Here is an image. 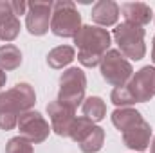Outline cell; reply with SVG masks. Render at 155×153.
I'll use <instances>...</instances> for the list:
<instances>
[{"label":"cell","instance_id":"277c9868","mask_svg":"<svg viewBox=\"0 0 155 153\" xmlns=\"http://www.w3.org/2000/svg\"><path fill=\"white\" fill-rule=\"evenodd\" d=\"M114 40L119 45V52L124 58L130 60H143L146 54V43H144V29L134 24H119L114 29Z\"/></svg>","mask_w":155,"mask_h":153},{"label":"cell","instance_id":"3957f363","mask_svg":"<svg viewBox=\"0 0 155 153\" xmlns=\"http://www.w3.org/2000/svg\"><path fill=\"white\" fill-rule=\"evenodd\" d=\"M85 90H87V76L81 69L71 67L67 69L61 77H60V94H58V101L74 110L85 101Z\"/></svg>","mask_w":155,"mask_h":153},{"label":"cell","instance_id":"30bf717a","mask_svg":"<svg viewBox=\"0 0 155 153\" xmlns=\"http://www.w3.org/2000/svg\"><path fill=\"white\" fill-rule=\"evenodd\" d=\"M52 16V2H29L25 13V25L33 36H43L51 27Z\"/></svg>","mask_w":155,"mask_h":153},{"label":"cell","instance_id":"8fae6325","mask_svg":"<svg viewBox=\"0 0 155 153\" xmlns=\"http://www.w3.org/2000/svg\"><path fill=\"white\" fill-rule=\"evenodd\" d=\"M47 114H49V119H51V130L56 135H60V137H69L71 135V130H72L74 121H76L74 110L63 106L56 99V101H51L47 105Z\"/></svg>","mask_w":155,"mask_h":153},{"label":"cell","instance_id":"d6986e66","mask_svg":"<svg viewBox=\"0 0 155 153\" xmlns=\"http://www.w3.org/2000/svg\"><path fill=\"white\" fill-rule=\"evenodd\" d=\"M18 33H20V20H18V16L11 18L5 24L0 25V40H4V41H13L18 36Z\"/></svg>","mask_w":155,"mask_h":153},{"label":"cell","instance_id":"7a4b0ae2","mask_svg":"<svg viewBox=\"0 0 155 153\" xmlns=\"http://www.w3.org/2000/svg\"><path fill=\"white\" fill-rule=\"evenodd\" d=\"M81 29V15L74 2L60 0L52 4L51 31L60 38H74Z\"/></svg>","mask_w":155,"mask_h":153},{"label":"cell","instance_id":"603a6c76","mask_svg":"<svg viewBox=\"0 0 155 153\" xmlns=\"http://www.w3.org/2000/svg\"><path fill=\"white\" fill-rule=\"evenodd\" d=\"M11 4H13V11H15L16 16L27 13V2H24V0H13Z\"/></svg>","mask_w":155,"mask_h":153},{"label":"cell","instance_id":"7402d4cb","mask_svg":"<svg viewBox=\"0 0 155 153\" xmlns=\"http://www.w3.org/2000/svg\"><path fill=\"white\" fill-rule=\"evenodd\" d=\"M15 11H13V4L7 2V0H0V25L5 24L7 20L15 18Z\"/></svg>","mask_w":155,"mask_h":153},{"label":"cell","instance_id":"484cf974","mask_svg":"<svg viewBox=\"0 0 155 153\" xmlns=\"http://www.w3.org/2000/svg\"><path fill=\"white\" fill-rule=\"evenodd\" d=\"M150 153H155V139H153V142H152V150H150Z\"/></svg>","mask_w":155,"mask_h":153},{"label":"cell","instance_id":"8992f818","mask_svg":"<svg viewBox=\"0 0 155 153\" xmlns=\"http://www.w3.org/2000/svg\"><path fill=\"white\" fill-rule=\"evenodd\" d=\"M69 137L79 144V150L83 153H97L103 148V142H105L103 128L96 126L87 117H76Z\"/></svg>","mask_w":155,"mask_h":153},{"label":"cell","instance_id":"5bb4252c","mask_svg":"<svg viewBox=\"0 0 155 153\" xmlns=\"http://www.w3.org/2000/svg\"><path fill=\"white\" fill-rule=\"evenodd\" d=\"M92 20L99 25H105V27H110L114 25L119 18V5L112 0H99L94 4L92 7Z\"/></svg>","mask_w":155,"mask_h":153},{"label":"cell","instance_id":"ac0fdd59","mask_svg":"<svg viewBox=\"0 0 155 153\" xmlns=\"http://www.w3.org/2000/svg\"><path fill=\"white\" fill-rule=\"evenodd\" d=\"M141 117H143L141 112H137L135 108H117L112 114V122L119 132H123L124 128H128L130 124H134Z\"/></svg>","mask_w":155,"mask_h":153},{"label":"cell","instance_id":"6da1fadb","mask_svg":"<svg viewBox=\"0 0 155 153\" xmlns=\"http://www.w3.org/2000/svg\"><path fill=\"white\" fill-rule=\"evenodd\" d=\"M74 43L79 49L78 60L83 67L94 69L101 63L103 56L108 52L110 47V34L107 29L97 25H81L79 33L74 36Z\"/></svg>","mask_w":155,"mask_h":153},{"label":"cell","instance_id":"ba28073f","mask_svg":"<svg viewBox=\"0 0 155 153\" xmlns=\"http://www.w3.org/2000/svg\"><path fill=\"white\" fill-rule=\"evenodd\" d=\"M16 126H18L20 137H24L31 144L43 142L49 137V132H51V126L43 119V115L40 114V112H33V110L24 112V114L20 115Z\"/></svg>","mask_w":155,"mask_h":153},{"label":"cell","instance_id":"d4e9b609","mask_svg":"<svg viewBox=\"0 0 155 153\" xmlns=\"http://www.w3.org/2000/svg\"><path fill=\"white\" fill-rule=\"evenodd\" d=\"M152 60H153V63H155V36H153V47H152Z\"/></svg>","mask_w":155,"mask_h":153},{"label":"cell","instance_id":"e0dca14e","mask_svg":"<svg viewBox=\"0 0 155 153\" xmlns=\"http://www.w3.org/2000/svg\"><path fill=\"white\" fill-rule=\"evenodd\" d=\"M105 114H107V105L101 97L97 96H90L83 101V115L92 121V122H97L101 119H105Z\"/></svg>","mask_w":155,"mask_h":153},{"label":"cell","instance_id":"cb8c5ba5","mask_svg":"<svg viewBox=\"0 0 155 153\" xmlns=\"http://www.w3.org/2000/svg\"><path fill=\"white\" fill-rule=\"evenodd\" d=\"M5 81H7V76H5V72H4V70L0 69V88H2L4 85H5Z\"/></svg>","mask_w":155,"mask_h":153},{"label":"cell","instance_id":"5b68a950","mask_svg":"<svg viewBox=\"0 0 155 153\" xmlns=\"http://www.w3.org/2000/svg\"><path fill=\"white\" fill-rule=\"evenodd\" d=\"M36 103L35 88L29 83H16L11 90L0 94V114L20 117L24 112H29Z\"/></svg>","mask_w":155,"mask_h":153},{"label":"cell","instance_id":"44dd1931","mask_svg":"<svg viewBox=\"0 0 155 153\" xmlns=\"http://www.w3.org/2000/svg\"><path fill=\"white\" fill-rule=\"evenodd\" d=\"M110 99H112V103H114L116 106H121V108H126V106H130V105H135V101H134L132 96L128 94L126 86H117V88H114L112 94H110Z\"/></svg>","mask_w":155,"mask_h":153},{"label":"cell","instance_id":"9c48e42d","mask_svg":"<svg viewBox=\"0 0 155 153\" xmlns=\"http://www.w3.org/2000/svg\"><path fill=\"white\" fill-rule=\"evenodd\" d=\"M128 94L135 103H146L155 97V67H143L135 72V76L130 77V81L124 85Z\"/></svg>","mask_w":155,"mask_h":153},{"label":"cell","instance_id":"2e32d148","mask_svg":"<svg viewBox=\"0 0 155 153\" xmlns=\"http://www.w3.org/2000/svg\"><path fill=\"white\" fill-rule=\"evenodd\" d=\"M22 65V52L16 45L5 43L0 47V69L2 70H15Z\"/></svg>","mask_w":155,"mask_h":153},{"label":"cell","instance_id":"9a60e30c","mask_svg":"<svg viewBox=\"0 0 155 153\" xmlns=\"http://www.w3.org/2000/svg\"><path fill=\"white\" fill-rule=\"evenodd\" d=\"M74 56H76L74 47H71V45H60V47L52 49L47 54V63L52 69H63V67H67L74 60Z\"/></svg>","mask_w":155,"mask_h":153},{"label":"cell","instance_id":"52a82bcc","mask_svg":"<svg viewBox=\"0 0 155 153\" xmlns=\"http://www.w3.org/2000/svg\"><path fill=\"white\" fill-rule=\"evenodd\" d=\"M99 69H101V76L107 83H110L112 86H124L130 77L134 74V69L130 65L128 60H124V56L119 52V50H108L101 63H99Z\"/></svg>","mask_w":155,"mask_h":153},{"label":"cell","instance_id":"ffe728a7","mask_svg":"<svg viewBox=\"0 0 155 153\" xmlns=\"http://www.w3.org/2000/svg\"><path fill=\"white\" fill-rule=\"evenodd\" d=\"M5 153H35V151H33V144L18 135V137L9 139V142L5 146Z\"/></svg>","mask_w":155,"mask_h":153},{"label":"cell","instance_id":"7c38bea8","mask_svg":"<svg viewBox=\"0 0 155 153\" xmlns=\"http://www.w3.org/2000/svg\"><path fill=\"white\" fill-rule=\"evenodd\" d=\"M123 142L135 151H143L150 146V139H152V128L150 124L141 117L139 121H135L134 124H130L128 128H124L123 132Z\"/></svg>","mask_w":155,"mask_h":153},{"label":"cell","instance_id":"4fadbf2b","mask_svg":"<svg viewBox=\"0 0 155 153\" xmlns=\"http://www.w3.org/2000/svg\"><path fill=\"white\" fill-rule=\"evenodd\" d=\"M119 11L123 13L126 24H134V25H139V27L150 24L152 15H153L152 7L148 4H143V2H126V4L121 5Z\"/></svg>","mask_w":155,"mask_h":153}]
</instances>
